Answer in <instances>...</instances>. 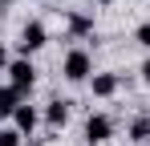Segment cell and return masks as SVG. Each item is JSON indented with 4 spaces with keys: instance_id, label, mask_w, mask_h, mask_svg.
I'll list each match as a JSON object with an SVG mask.
<instances>
[{
    "instance_id": "obj_1",
    "label": "cell",
    "mask_w": 150,
    "mask_h": 146,
    "mask_svg": "<svg viewBox=\"0 0 150 146\" xmlns=\"http://www.w3.org/2000/svg\"><path fill=\"white\" fill-rule=\"evenodd\" d=\"M61 73H65V81H89L93 77V57L85 49H69L65 61H61Z\"/></svg>"
},
{
    "instance_id": "obj_2",
    "label": "cell",
    "mask_w": 150,
    "mask_h": 146,
    "mask_svg": "<svg viewBox=\"0 0 150 146\" xmlns=\"http://www.w3.org/2000/svg\"><path fill=\"white\" fill-rule=\"evenodd\" d=\"M4 73H8V85H12V89H21V97L37 85V69H33V61H28V57L8 61V69H4Z\"/></svg>"
},
{
    "instance_id": "obj_3",
    "label": "cell",
    "mask_w": 150,
    "mask_h": 146,
    "mask_svg": "<svg viewBox=\"0 0 150 146\" xmlns=\"http://www.w3.org/2000/svg\"><path fill=\"white\" fill-rule=\"evenodd\" d=\"M105 138H114V118L89 114V118H85V142H89V146H101Z\"/></svg>"
},
{
    "instance_id": "obj_4",
    "label": "cell",
    "mask_w": 150,
    "mask_h": 146,
    "mask_svg": "<svg viewBox=\"0 0 150 146\" xmlns=\"http://www.w3.org/2000/svg\"><path fill=\"white\" fill-rule=\"evenodd\" d=\"M45 45H49L45 24H41V21H28L25 28H21V53L28 57V53H37V49H45Z\"/></svg>"
},
{
    "instance_id": "obj_5",
    "label": "cell",
    "mask_w": 150,
    "mask_h": 146,
    "mask_svg": "<svg viewBox=\"0 0 150 146\" xmlns=\"http://www.w3.org/2000/svg\"><path fill=\"white\" fill-rule=\"evenodd\" d=\"M37 122H41V110H37V106H28V101H21V106L12 110V126H16L21 134H33V130H37Z\"/></svg>"
},
{
    "instance_id": "obj_6",
    "label": "cell",
    "mask_w": 150,
    "mask_h": 146,
    "mask_svg": "<svg viewBox=\"0 0 150 146\" xmlns=\"http://www.w3.org/2000/svg\"><path fill=\"white\" fill-rule=\"evenodd\" d=\"M89 85H93V97H114L118 85H122V77H118V73H93Z\"/></svg>"
},
{
    "instance_id": "obj_7",
    "label": "cell",
    "mask_w": 150,
    "mask_h": 146,
    "mask_svg": "<svg viewBox=\"0 0 150 146\" xmlns=\"http://www.w3.org/2000/svg\"><path fill=\"white\" fill-rule=\"evenodd\" d=\"M25 97H21V89H12V85H0V118H12V110L21 106Z\"/></svg>"
},
{
    "instance_id": "obj_8",
    "label": "cell",
    "mask_w": 150,
    "mask_h": 146,
    "mask_svg": "<svg viewBox=\"0 0 150 146\" xmlns=\"http://www.w3.org/2000/svg\"><path fill=\"white\" fill-rule=\"evenodd\" d=\"M45 122H49V126H65V122H69V101H61V97L49 101V106H45Z\"/></svg>"
},
{
    "instance_id": "obj_9",
    "label": "cell",
    "mask_w": 150,
    "mask_h": 146,
    "mask_svg": "<svg viewBox=\"0 0 150 146\" xmlns=\"http://www.w3.org/2000/svg\"><path fill=\"white\" fill-rule=\"evenodd\" d=\"M65 24H69L73 37H89V33H93V16H85V12H69Z\"/></svg>"
},
{
    "instance_id": "obj_10",
    "label": "cell",
    "mask_w": 150,
    "mask_h": 146,
    "mask_svg": "<svg viewBox=\"0 0 150 146\" xmlns=\"http://www.w3.org/2000/svg\"><path fill=\"white\" fill-rule=\"evenodd\" d=\"M150 138V118H134L130 122V142H146Z\"/></svg>"
},
{
    "instance_id": "obj_11",
    "label": "cell",
    "mask_w": 150,
    "mask_h": 146,
    "mask_svg": "<svg viewBox=\"0 0 150 146\" xmlns=\"http://www.w3.org/2000/svg\"><path fill=\"white\" fill-rule=\"evenodd\" d=\"M21 138H25V134H21L16 126H0V146H21Z\"/></svg>"
},
{
    "instance_id": "obj_12",
    "label": "cell",
    "mask_w": 150,
    "mask_h": 146,
    "mask_svg": "<svg viewBox=\"0 0 150 146\" xmlns=\"http://www.w3.org/2000/svg\"><path fill=\"white\" fill-rule=\"evenodd\" d=\"M134 41H138L142 49H150V21H146V24H138V33H134Z\"/></svg>"
},
{
    "instance_id": "obj_13",
    "label": "cell",
    "mask_w": 150,
    "mask_h": 146,
    "mask_svg": "<svg viewBox=\"0 0 150 146\" xmlns=\"http://www.w3.org/2000/svg\"><path fill=\"white\" fill-rule=\"evenodd\" d=\"M142 81H146V85H150V57H146V61H142Z\"/></svg>"
},
{
    "instance_id": "obj_14",
    "label": "cell",
    "mask_w": 150,
    "mask_h": 146,
    "mask_svg": "<svg viewBox=\"0 0 150 146\" xmlns=\"http://www.w3.org/2000/svg\"><path fill=\"white\" fill-rule=\"evenodd\" d=\"M0 69H8V53H4V45H0Z\"/></svg>"
},
{
    "instance_id": "obj_15",
    "label": "cell",
    "mask_w": 150,
    "mask_h": 146,
    "mask_svg": "<svg viewBox=\"0 0 150 146\" xmlns=\"http://www.w3.org/2000/svg\"><path fill=\"white\" fill-rule=\"evenodd\" d=\"M98 4H114V0H98Z\"/></svg>"
}]
</instances>
